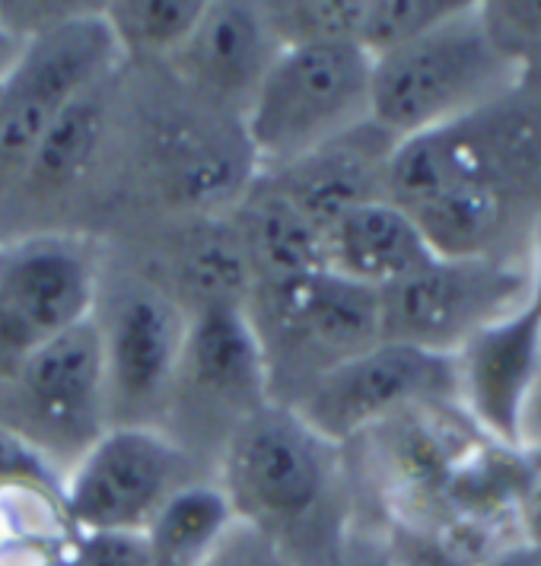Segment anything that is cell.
Returning <instances> with one entry per match:
<instances>
[{
	"label": "cell",
	"mask_w": 541,
	"mask_h": 566,
	"mask_svg": "<svg viewBox=\"0 0 541 566\" xmlns=\"http://www.w3.org/2000/svg\"><path fill=\"white\" fill-rule=\"evenodd\" d=\"M386 198L443 258L526 264L541 220V80L395 144Z\"/></svg>",
	"instance_id": "6da1fadb"
},
{
	"label": "cell",
	"mask_w": 541,
	"mask_h": 566,
	"mask_svg": "<svg viewBox=\"0 0 541 566\" xmlns=\"http://www.w3.org/2000/svg\"><path fill=\"white\" fill-rule=\"evenodd\" d=\"M232 515L274 538L300 566H341L344 449L287 405H264L220 449Z\"/></svg>",
	"instance_id": "7a4b0ae2"
},
{
	"label": "cell",
	"mask_w": 541,
	"mask_h": 566,
	"mask_svg": "<svg viewBox=\"0 0 541 566\" xmlns=\"http://www.w3.org/2000/svg\"><path fill=\"white\" fill-rule=\"evenodd\" d=\"M513 83L519 71L490 42L478 0H465L439 27L373 57L370 122L405 140L471 115Z\"/></svg>",
	"instance_id": "3957f363"
},
{
	"label": "cell",
	"mask_w": 541,
	"mask_h": 566,
	"mask_svg": "<svg viewBox=\"0 0 541 566\" xmlns=\"http://www.w3.org/2000/svg\"><path fill=\"white\" fill-rule=\"evenodd\" d=\"M242 310L264 357L271 401L287 408L379 344V293L332 271L256 283Z\"/></svg>",
	"instance_id": "277c9868"
},
{
	"label": "cell",
	"mask_w": 541,
	"mask_h": 566,
	"mask_svg": "<svg viewBox=\"0 0 541 566\" xmlns=\"http://www.w3.org/2000/svg\"><path fill=\"white\" fill-rule=\"evenodd\" d=\"M373 57L357 42L284 45L239 115L258 172H278L370 122Z\"/></svg>",
	"instance_id": "5b68a950"
},
{
	"label": "cell",
	"mask_w": 541,
	"mask_h": 566,
	"mask_svg": "<svg viewBox=\"0 0 541 566\" xmlns=\"http://www.w3.org/2000/svg\"><path fill=\"white\" fill-rule=\"evenodd\" d=\"M125 54L103 7L71 10L29 29L0 77V207L10 201L45 130L118 74Z\"/></svg>",
	"instance_id": "8992f818"
},
{
	"label": "cell",
	"mask_w": 541,
	"mask_h": 566,
	"mask_svg": "<svg viewBox=\"0 0 541 566\" xmlns=\"http://www.w3.org/2000/svg\"><path fill=\"white\" fill-rule=\"evenodd\" d=\"M0 423L64 478L108 430L103 337L96 315L35 350L0 382Z\"/></svg>",
	"instance_id": "52a82bcc"
},
{
	"label": "cell",
	"mask_w": 541,
	"mask_h": 566,
	"mask_svg": "<svg viewBox=\"0 0 541 566\" xmlns=\"http://www.w3.org/2000/svg\"><path fill=\"white\" fill-rule=\"evenodd\" d=\"M264 405H271L268 369L246 310L210 306L188 312L181 360L159 430L188 452L217 442L220 455L232 430Z\"/></svg>",
	"instance_id": "ba28073f"
},
{
	"label": "cell",
	"mask_w": 541,
	"mask_h": 566,
	"mask_svg": "<svg viewBox=\"0 0 541 566\" xmlns=\"http://www.w3.org/2000/svg\"><path fill=\"white\" fill-rule=\"evenodd\" d=\"M100 252L74 232H27L0 245V382L86 322L100 303Z\"/></svg>",
	"instance_id": "9c48e42d"
},
{
	"label": "cell",
	"mask_w": 541,
	"mask_h": 566,
	"mask_svg": "<svg viewBox=\"0 0 541 566\" xmlns=\"http://www.w3.org/2000/svg\"><path fill=\"white\" fill-rule=\"evenodd\" d=\"M195 478V455L159 427H108L61 478L58 513L77 535L147 532Z\"/></svg>",
	"instance_id": "30bf717a"
},
{
	"label": "cell",
	"mask_w": 541,
	"mask_h": 566,
	"mask_svg": "<svg viewBox=\"0 0 541 566\" xmlns=\"http://www.w3.org/2000/svg\"><path fill=\"white\" fill-rule=\"evenodd\" d=\"M529 300V268L437 255L379 290V340L456 357L481 328Z\"/></svg>",
	"instance_id": "8fae6325"
},
{
	"label": "cell",
	"mask_w": 541,
	"mask_h": 566,
	"mask_svg": "<svg viewBox=\"0 0 541 566\" xmlns=\"http://www.w3.org/2000/svg\"><path fill=\"white\" fill-rule=\"evenodd\" d=\"M93 315L103 337L108 427H163L188 312L159 281L131 277Z\"/></svg>",
	"instance_id": "7c38bea8"
},
{
	"label": "cell",
	"mask_w": 541,
	"mask_h": 566,
	"mask_svg": "<svg viewBox=\"0 0 541 566\" xmlns=\"http://www.w3.org/2000/svg\"><path fill=\"white\" fill-rule=\"evenodd\" d=\"M456 401L459 386L452 357L379 340L322 376L293 411L344 449L402 413Z\"/></svg>",
	"instance_id": "4fadbf2b"
},
{
	"label": "cell",
	"mask_w": 541,
	"mask_h": 566,
	"mask_svg": "<svg viewBox=\"0 0 541 566\" xmlns=\"http://www.w3.org/2000/svg\"><path fill=\"white\" fill-rule=\"evenodd\" d=\"M281 49L264 3L207 0L201 23L166 64L191 96L239 118Z\"/></svg>",
	"instance_id": "5bb4252c"
},
{
	"label": "cell",
	"mask_w": 541,
	"mask_h": 566,
	"mask_svg": "<svg viewBox=\"0 0 541 566\" xmlns=\"http://www.w3.org/2000/svg\"><path fill=\"white\" fill-rule=\"evenodd\" d=\"M541 312L526 300L481 328L452 357L459 401L468 417L507 449H519V423L539 357Z\"/></svg>",
	"instance_id": "9a60e30c"
},
{
	"label": "cell",
	"mask_w": 541,
	"mask_h": 566,
	"mask_svg": "<svg viewBox=\"0 0 541 566\" xmlns=\"http://www.w3.org/2000/svg\"><path fill=\"white\" fill-rule=\"evenodd\" d=\"M395 144L388 130L363 122L284 169L258 176H268L319 230L329 232L347 210L386 198V169Z\"/></svg>",
	"instance_id": "2e32d148"
},
{
	"label": "cell",
	"mask_w": 541,
	"mask_h": 566,
	"mask_svg": "<svg viewBox=\"0 0 541 566\" xmlns=\"http://www.w3.org/2000/svg\"><path fill=\"white\" fill-rule=\"evenodd\" d=\"M437 252L412 217L388 198L347 210L325 232L329 271L370 290H386L430 264Z\"/></svg>",
	"instance_id": "e0dca14e"
},
{
	"label": "cell",
	"mask_w": 541,
	"mask_h": 566,
	"mask_svg": "<svg viewBox=\"0 0 541 566\" xmlns=\"http://www.w3.org/2000/svg\"><path fill=\"white\" fill-rule=\"evenodd\" d=\"M256 283L329 271L325 232L268 179L256 176L227 210Z\"/></svg>",
	"instance_id": "ac0fdd59"
},
{
	"label": "cell",
	"mask_w": 541,
	"mask_h": 566,
	"mask_svg": "<svg viewBox=\"0 0 541 566\" xmlns=\"http://www.w3.org/2000/svg\"><path fill=\"white\" fill-rule=\"evenodd\" d=\"M173 283H159L181 303L185 312L210 306H246L256 274L242 252L227 213L191 217L169 249Z\"/></svg>",
	"instance_id": "d6986e66"
},
{
	"label": "cell",
	"mask_w": 541,
	"mask_h": 566,
	"mask_svg": "<svg viewBox=\"0 0 541 566\" xmlns=\"http://www.w3.org/2000/svg\"><path fill=\"white\" fill-rule=\"evenodd\" d=\"M115 77L80 96L32 150L27 172L10 195V201H54L64 198L86 179L103 154L108 134V90ZM7 201V205H10Z\"/></svg>",
	"instance_id": "ffe728a7"
},
{
	"label": "cell",
	"mask_w": 541,
	"mask_h": 566,
	"mask_svg": "<svg viewBox=\"0 0 541 566\" xmlns=\"http://www.w3.org/2000/svg\"><path fill=\"white\" fill-rule=\"evenodd\" d=\"M232 518L230 500L217 481L185 484L147 528L156 566H201Z\"/></svg>",
	"instance_id": "44dd1931"
},
{
	"label": "cell",
	"mask_w": 541,
	"mask_h": 566,
	"mask_svg": "<svg viewBox=\"0 0 541 566\" xmlns=\"http://www.w3.org/2000/svg\"><path fill=\"white\" fill-rule=\"evenodd\" d=\"M205 7L207 0H115L103 3V13L125 61H169L191 39Z\"/></svg>",
	"instance_id": "7402d4cb"
},
{
	"label": "cell",
	"mask_w": 541,
	"mask_h": 566,
	"mask_svg": "<svg viewBox=\"0 0 541 566\" xmlns=\"http://www.w3.org/2000/svg\"><path fill=\"white\" fill-rule=\"evenodd\" d=\"M281 45L306 42H357L366 0H284L264 3Z\"/></svg>",
	"instance_id": "603a6c76"
},
{
	"label": "cell",
	"mask_w": 541,
	"mask_h": 566,
	"mask_svg": "<svg viewBox=\"0 0 541 566\" xmlns=\"http://www.w3.org/2000/svg\"><path fill=\"white\" fill-rule=\"evenodd\" d=\"M465 0H366L357 45L370 57L392 52L449 20Z\"/></svg>",
	"instance_id": "cb8c5ba5"
},
{
	"label": "cell",
	"mask_w": 541,
	"mask_h": 566,
	"mask_svg": "<svg viewBox=\"0 0 541 566\" xmlns=\"http://www.w3.org/2000/svg\"><path fill=\"white\" fill-rule=\"evenodd\" d=\"M478 13L519 77L541 80V0H478Z\"/></svg>",
	"instance_id": "d4e9b609"
},
{
	"label": "cell",
	"mask_w": 541,
	"mask_h": 566,
	"mask_svg": "<svg viewBox=\"0 0 541 566\" xmlns=\"http://www.w3.org/2000/svg\"><path fill=\"white\" fill-rule=\"evenodd\" d=\"M0 490H35L58 500L61 474L27 439L0 423Z\"/></svg>",
	"instance_id": "484cf974"
},
{
	"label": "cell",
	"mask_w": 541,
	"mask_h": 566,
	"mask_svg": "<svg viewBox=\"0 0 541 566\" xmlns=\"http://www.w3.org/2000/svg\"><path fill=\"white\" fill-rule=\"evenodd\" d=\"M201 566H300L284 547L256 525L232 518L227 532L217 538V544L207 551Z\"/></svg>",
	"instance_id": "4316f807"
},
{
	"label": "cell",
	"mask_w": 541,
	"mask_h": 566,
	"mask_svg": "<svg viewBox=\"0 0 541 566\" xmlns=\"http://www.w3.org/2000/svg\"><path fill=\"white\" fill-rule=\"evenodd\" d=\"M74 566H156L147 532L77 535Z\"/></svg>",
	"instance_id": "83f0119b"
},
{
	"label": "cell",
	"mask_w": 541,
	"mask_h": 566,
	"mask_svg": "<svg viewBox=\"0 0 541 566\" xmlns=\"http://www.w3.org/2000/svg\"><path fill=\"white\" fill-rule=\"evenodd\" d=\"M519 449L541 452V337L539 357H535V373H532V386H529V395H526L522 423H519Z\"/></svg>",
	"instance_id": "f1b7e54d"
},
{
	"label": "cell",
	"mask_w": 541,
	"mask_h": 566,
	"mask_svg": "<svg viewBox=\"0 0 541 566\" xmlns=\"http://www.w3.org/2000/svg\"><path fill=\"white\" fill-rule=\"evenodd\" d=\"M475 566H541V538H526L497 547L493 554L481 557Z\"/></svg>",
	"instance_id": "f546056e"
},
{
	"label": "cell",
	"mask_w": 541,
	"mask_h": 566,
	"mask_svg": "<svg viewBox=\"0 0 541 566\" xmlns=\"http://www.w3.org/2000/svg\"><path fill=\"white\" fill-rule=\"evenodd\" d=\"M526 268H529V303L541 312V220L532 232V242H529Z\"/></svg>",
	"instance_id": "4dcf8cb0"
},
{
	"label": "cell",
	"mask_w": 541,
	"mask_h": 566,
	"mask_svg": "<svg viewBox=\"0 0 541 566\" xmlns=\"http://www.w3.org/2000/svg\"><path fill=\"white\" fill-rule=\"evenodd\" d=\"M20 49H23V35H17L13 29L0 20V77L7 74V67L13 64V57L20 54Z\"/></svg>",
	"instance_id": "1f68e13d"
},
{
	"label": "cell",
	"mask_w": 541,
	"mask_h": 566,
	"mask_svg": "<svg viewBox=\"0 0 541 566\" xmlns=\"http://www.w3.org/2000/svg\"><path fill=\"white\" fill-rule=\"evenodd\" d=\"M351 566H405L398 564V560H392V557H363V560H357V564Z\"/></svg>",
	"instance_id": "d6a6232c"
}]
</instances>
